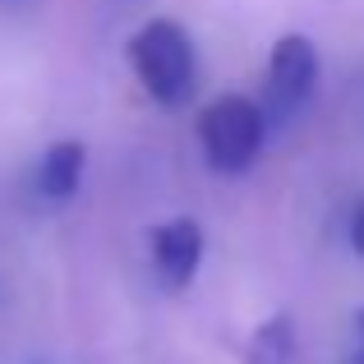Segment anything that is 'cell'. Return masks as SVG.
<instances>
[{"mask_svg": "<svg viewBox=\"0 0 364 364\" xmlns=\"http://www.w3.org/2000/svg\"><path fill=\"white\" fill-rule=\"evenodd\" d=\"M323 79V60L318 46L309 42L304 33H286L277 37L272 55H267V79H263V97H258V111H263L267 134L286 129L304 107L314 102Z\"/></svg>", "mask_w": 364, "mask_h": 364, "instance_id": "obj_3", "label": "cell"}, {"mask_svg": "<svg viewBox=\"0 0 364 364\" xmlns=\"http://www.w3.org/2000/svg\"><path fill=\"white\" fill-rule=\"evenodd\" d=\"M203 226L194 217H171V222L152 226L148 235V254H152V272L166 291H185L194 286L198 267H203Z\"/></svg>", "mask_w": 364, "mask_h": 364, "instance_id": "obj_4", "label": "cell"}, {"mask_svg": "<svg viewBox=\"0 0 364 364\" xmlns=\"http://www.w3.org/2000/svg\"><path fill=\"white\" fill-rule=\"evenodd\" d=\"M341 364H364V309H355V318H350V346Z\"/></svg>", "mask_w": 364, "mask_h": 364, "instance_id": "obj_8", "label": "cell"}, {"mask_svg": "<svg viewBox=\"0 0 364 364\" xmlns=\"http://www.w3.org/2000/svg\"><path fill=\"white\" fill-rule=\"evenodd\" d=\"M346 240L364 258V198H355V203H350V213H346Z\"/></svg>", "mask_w": 364, "mask_h": 364, "instance_id": "obj_7", "label": "cell"}, {"mask_svg": "<svg viewBox=\"0 0 364 364\" xmlns=\"http://www.w3.org/2000/svg\"><path fill=\"white\" fill-rule=\"evenodd\" d=\"M33 0H0V14H18V9H28Z\"/></svg>", "mask_w": 364, "mask_h": 364, "instance_id": "obj_11", "label": "cell"}, {"mask_svg": "<svg viewBox=\"0 0 364 364\" xmlns=\"http://www.w3.org/2000/svg\"><path fill=\"white\" fill-rule=\"evenodd\" d=\"M83 171H88V148L79 139H55L33 166V194L42 203H70L83 189Z\"/></svg>", "mask_w": 364, "mask_h": 364, "instance_id": "obj_5", "label": "cell"}, {"mask_svg": "<svg viewBox=\"0 0 364 364\" xmlns=\"http://www.w3.org/2000/svg\"><path fill=\"white\" fill-rule=\"evenodd\" d=\"M143 5H148V0H102V18H107V23L111 18H129L134 9H143Z\"/></svg>", "mask_w": 364, "mask_h": 364, "instance_id": "obj_9", "label": "cell"}, {"mask_svg": "<svg viewBox=\"0 0 364 364\" xmlns=\"http://www.w3.org/2000/svg\"><path fill=\"white\" fill-rule=\"evenodd\" d=\"M350 107H355V116L364 124V65L355 70V83H350Z\"/></svg>", "mask_w": 364, "mask_h": 364, "instance_id": "obj_10", "label": "cell"}, {"mask_svg": "<svg viewBox=\"0 0 364 364\" xmlns=\"http://www.w3.org/2000/svg\"><path fill=\"white\" fill-rule=\"evenodd\" d=\"M267 143V124L258 97L249 92H222L198 111V148L217 176H245Z\"/></svg>", "mask_w": 364, "mask_h": 364, "instance_id": "obj_2", "label": "cell"}, {"mask_svg": "<svg viewBox=\"0 0 364 364\" xmlns=\"http://www.w3.org/2000/svg\"><path fill=\"white\" fill-rule=\"evenodd\" d=\"M295 350H300V341H295V318L291 314H272V318H263L249 332L245 364H295Z\"/></svg>", "mask_w": 364, "mask_h": 364, "instance_id": "obj_6", "label": "cell"}, {"mask_svg": "<svg viewBox=\"0 0 364 364\" xmlns=\"http://www.w3.org/2000/svg\"><path fill=\"white\" fill-rule=\"evenodd\" d=\"M129 55V70L139 79V88L148 92L152 102L161 107H185L198 88V51H194V37L180 18H148L139 23V33L129 37L124 46Z\"/></svg>", "mask_w": 364, "mask_h": 364, "instance_id": "obj_1", "label": "cell"}]
</instances>
